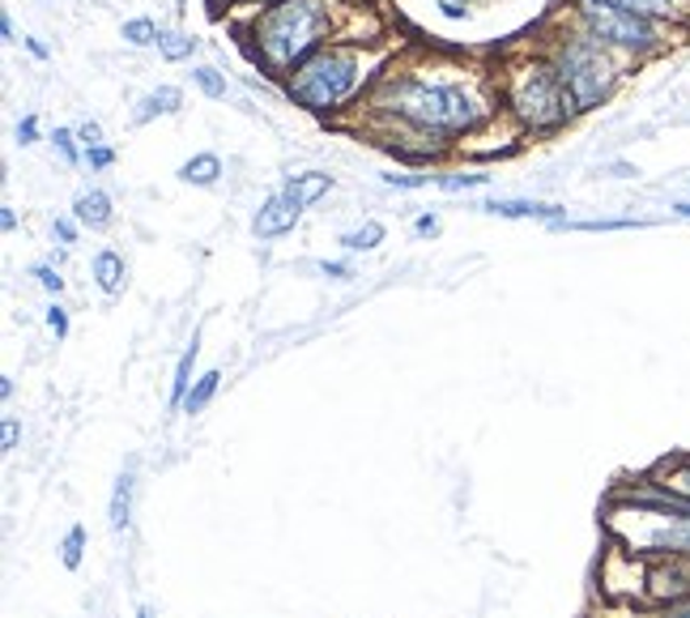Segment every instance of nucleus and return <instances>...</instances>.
<instances>
[{
	"label": "nucleus",
	"mask_w": 690,
	"mask_h": 618,
	"mask_svg": "<svg viewBox=\"0 0 690 618\" xmlns=\"http://www.w3.org/2000/svg\"><path fill=\"white\" fill-rule=\"evenodd\" d=\"M359 112L380 124L375 145L405 163H435L452 141L473 137L498 112V85L470 64H392L375 78Z\"/></svg>",
	"instance_id": "f257e3e1"
},
{
	"label": "nucleus",
	"mask_w": 690,
	"mask_h": 618,
	"mask_svg": "<svg viewBox=\"0 0 690 618\" xmlns=\"http://www.w3.org/2000/svg\"><path fill=\"white\" fill-rule=\"evenodd\" d=\"M362 4L341 0H274L265 9H251L248 22H235V34L244 39L248 56L269 78H290L311 52L337 39H354L341 27L346 13H359ZM362 43V39H354Z\"/></svg>",
	"instance_id": "f03ea898"
},
{
	"label": "nucleus",
	"mask_w": 690,
	"mask_h": 618,
	"mask_svg": "<svg viewBox=\"0 0 690 618\" xmlns=\"http://www.w3.org/2000/svg\"><path fill=\"white\" fill-rule=\"evenodd\" d=\"M384 69H388L384 48L354 43V39H337V43H325L320 52H311L290 78H281V85H286V99L295 107L332 120L337 112L362 103L367 90L375 85V78Z\"/></svg>",
	"instance_id": "7ed1b4c3"
},
{
	"label": "nucleus",
	"mask_w": 690,
	"mask_h": 618,
	"mask_svg": "<svg viewBox=\"0 0 690 618\" xmlns=\"http://www.w3.org/2000/svg\"><path fill=\"white\" fill-rule=\"evenodd\" d=\"M495 85H498L503 115L525 137H550V133L567 128L580 115L576 103H571V94H567V85L558 82L550 56L542 48L503 60V69L495 73Z\"/></svg>",
	"instance_id": "20e7f679"
},
{
	"label": "nucleus",
	"mask_w": 690,
	"mask_h": 618,
	"mask_svg": "<svg viewBox=\"0 0 690 618\" xmlns=\"http://www.w3.org/2000/svg\"><path fill=\"white\" fill-rule=\"evenodd\" d=\"M542 52L550 56L554 73H558V82L567 85V94H571V103H576V112H597L601 103H606L609 94L618 90V78H622V64L614 52H606L597 39H588L580 27H567L554 30L550 39L542 43Z\"/></svg>",
	"instance_id": "39448f33"
},
{
	"label": "nucleus",
	"mask_w": 690,
	"mask_h": 618,
	"mask_svg": "<svg viewBox=\"0 0 690 618\" xmlns=\"http://www.w3.org/2000/svg\"><path fill=\"white\" fill-rule=\"evenodd\" d=\"M571 27H580L588 39L622 60H652L673 43L661 22L609 0H571Z\"/></svg>",
	"instance_id": "423d86ee"
},
{
	"label": "nucleus",
	"mask_w": 690,
	"mask_h": 618,
	"mask_svg": "<svg viewBox=\"0 0 690 618\" xmlns=\"http://www.w3.org/2000/svg\"><path fill=\"white\" fill-rule=\"evenodd\" d=\"M299 218H303V205L295 197H286V193H274V197L256 209L251 235H256V239H281V235H290V230L299 226Z\"/></svg>",
	"instance_id": "0eeeda50"
},
{
	"label": "nucleus",
	"mask_w": 690,
	"mask_h": 618,
	"mask_svg": "<svg viewBox=\"0 0 690 618\" xmlns=\"http://www.w3.org/2000/svg\"><path fill=\"white\" fill-rule=\"evenodd\" d=\"M482 214H491V218H533V223H546V226H558L567 223V214H563V205H546V200H482Z\"/></svg>",
	"instance_id": "6e6552de"
},
{
	"label": "nucleus",
	"mask_w": 690,
	"mask_h": 618,
	"mask_svg": "<svg viewBox=\"0 0 690 618\" xmlns=\"http://www.w3.org/2000/svg\"><path fill=\"white\" fill-rule=\"evenodd\" d=\"M90 278H94V286L103 295H120L128 286V260L115 253V248H103V253H94V260H90Z\"/></svg>",
	"instance_id": "1a4fd4ad"
},
{
	"label": "nucleus",
	"mask_w": 690,
	"mask_h": 618,
	"mask_svg": "<svg viewBox=\"0 0 690 618\" xmlns=\"http://www.w3.org/2000/svg\"><path fill=\"white\" fill-rule=\"evenodd\" d=\"M609 4L636 9V13L661 22V27H687L690 22V0H609Z\"/></svg>",
	"instance_id": "9d476101"
},
{
	"label": "nucleus",
	"mask_w": 690,
	"mask_h": 618,
	"mask_svg": "<svg viewBox=\"0 0 690 618\" xmlns=\"http://www.w3.org/2000/svg\"><path fill=\"white\" fill-rule=\"evenodd\" d=\"M133 491H137V474H133V465H124V474L111 486V507H107V521L115 534H124L133 525Z\"/></svg>",
	"instance_id": "9b49d317"
},
{
	"label": "nucleus",
	"mask_w": 690,
	"mask_h": 618,
	"mask_svg": "<svg viewBox=\"0 0 690 618\" xmlns=\"http://www.w3.org/2000/svg\"><path fill=\"white\" fill-rule=\"evenodd\" d=\"M111 218H115V209H111V197L103 188L78 193V200H73V223L90 226V230H107Z\"/></svg>",
	"instance_id": "f8f14e48"
},
{
	"label": "nucleus",
	"mask_w": 690,
	"mask_h": 618,
	"mask_svg": "<svg viewBox=\"0 0 690 618\" xmlns=\"http://www.w3.org/2000/svg\"><path fill=\"white\" fill-rule=\"evenodd\" d=\"M332 184H337V179H332L329 171H303V175H290L281 193H286V197H295L307 209V205H316L320 197H329Z\"/></svg>",
	"instance_id": "ddd939ff"
},
{
	"label": "nucleus",
	"mask_w": 690,
	"mask_h": 618,
	"mask_svg": "<svg viewBox=\"0 0 690 618\" xmlns=\"http://www.w3.org/2000/svg\"><path fill=\"white\" fill-rule=\"evenodd\" d=\"M179 107H184V90H179V85H158V90H150L137 103L133 120H137V124H150V120H158V115H175Z\"/></svg>",
	"instance_id": "4468645a"
},
{
	"label": "nucleus",
	"mask_w": 690,
	"mask_h": 618,
	"mask_svg": "<svg viewBox=\"0 0 690 618\" xmlns=\"http://www.w3.org/2000/svg\"><path fill=\"white\" fill-rule=\"evenodd\" d=\"M196 354H200V333H193V341L184 346V354H179V363H175V380H171V410H179V405L188 401V393H193Z\"/></svg>",
	"instance_id": "2eb2a0df"
},
{
	"label": "nucleus",
	"mask_w": 690,
	"mask_h": 618,
	"mask_svg": "<svg viewBox=\"0 0 690 618\" xmlns=\"http://www.w3.org/2000/svg\"><path fill=\"white\" fill-rule=\"evenodd\" d=\"M184 184H196V188H214L222 179V158L218 154H193L188 163H179V171H175Z\"/></svg>",
	"instance_id": "dca6fc26"
},
{
	"label": "nucleus",
	"mask_w": 690,
	"mask_h": 618,
	"mask_svg": "<svg viewBox=\"0 0 690 618\" xmlns=\"http://www.w3.org/2000/svg\"><path fill=\"white\" fill-rule=\"evenodd\" d=\"M652 482L665 486V491H673L678 499H687L690 504V461H665V465H657Z\"/></svg>",
	"instance_id": "f3484780"
},
{
	"label": "nucleus",
	"mask_w": 690,
	"mask_h": 618,
	"mask_svg": "<svg viewBox=\"0 0 690 618\" xmlns=\"http://www.w3.org/2000/svg\"><path fill=\"white\" fill-rule=\"evenodd\" d=\"M196 48H200V39H193L188 30H163V34H158V52H163V60H171V64L193 60Z\"/></svg>",
	"instance_id": "a211bd4d"
},
{
	"label": "nucleus",
	"mask_w": 690,
	"mask_h": 618,
	"mask_svg": "<svg viewBox=\"0 0 690 618\" xmlns=\"http://www.w3.org/2000/svg\"><path fill=\"white\" fill-rule=\"evenodd\" d=\"M384 239H388L384 223H362L341 235V248H346V253H371V248H380Z\"/></svg>",
	"instance_id": "6ab92c4d"
},
{
	"label": "nucleus",
	"mask_w": 690,
	"mask_h": 618,
	"mask_svg": "<svg viewBox=\"0 0 690 618\" xmlns=\"http://www.w3.org/2000/svg\"><path fill=\"white\" fill-rule=\"evenodd\" d=\"M120 34H124V43H133V48H158V34H163V27H158L154 18H128Z\"/></svg>",
	"instance_id": "aec40b11"
},
{
	"label": "nucleus",
	"mask_w": 690,
	"mask_h": 618,
	"mask_svg": "<svg viewBox=\"0 0 690 618\" xmlns=\"http://www.w3.org/2000/svg\"><path fill=\"white\" fill-rule=\"evenodd\" d=\"M193 85L205 94V99H214V103H222V99H226V90H230V85H226V73H218L214 64H196Z\"/></svg>",
	"instance_id": "412c9836"
},
{
	"label": "nucleus",
	"mask_w": 690,
	"mask_h": 618,
	"mask_svg": "<svg viewBox=\"0 0 690 618\" xmlns=\"http://www.w3.org/2000/svg\"><path fill=\"white\" fill-rule=\"evenodd\" d=\"M218 384H222V371H205V375L193 384V393H188V401H184V410H188V414H200V410L214 401Z\"/></svg>",
	"instance_id": "4be33fe9"
},
{
	"label": "nucleus",
	"mask_w": 690,
	"mask_h": 618,
	"mask_svg": "<svg viewBox=\"0 0 690 618\" xmlns=\"http://www.w3.org/2000/svg\"><path fill=\"white\" fill-rule=\"evenodd\" d=\"M639 226H648V223H639V218H588V223H558L554 230H639Z\"/></svg>",
	"instance_id": "5701e85b"
},
{
	"label": "nucleus",
	"mask_w": 690,
	"mask_h": 618,
	"mask_svg": "<svg viewBox=\"0 0 690 618\" xmlns=\"http://www.w3.org/2000/svg\"><path fill=\"white\" fill-rule=\"evenodd\" d=\"M52 145H55V154L69 163V167H78V163H85V150H82V141H78V133L73 128H55L52 133Z\"/></svg>",
	"instance_id": "b1692460"
},
{
	"label": "nucleus",
	"mask_w": 690,
	"mask_h": 618,
	"mask_svg": "<svg viewBox=\"0 0 690 618\" xmlns=\"http://www.w3.org/2000/svg\"><path fill=\"white\" fill-rule=\"evenodd\" d=\"M82 550H85V529L82 525H73V529L64 534V542H60V559H64L69 571H78V567H82Z\"/></svg>",
	"instance_id": "393cba45"
},
{
	"label": "nucleus",
	"mask_w": 690,
	"mask_h": 618,
	"mask_svg": "<svg viewBox=\"0 0 690 618\" xmlns=\"http://www.w3.org/2000/svg\"><path fill=\"white\" fill-rule=\"evenodd\" d=\"M380 184H384V188H401V193H418V188H431V184H435V175H405V171H388V175H380Z\"/></svg>",
	"instance_id": "a878e982"
},
{
	"label": "nucleus",
	"mask_w": 690,
	"mask_h": 618,
	"mask_svg": "<svg viewBox=\"0 0 690 618\" xmlns=\"http://www.w3.org/2000/svg\"><path fill=\"white\" fill-rule=\"evenodd\" d=\"M491 175H435V188L443 193H470V188H486Z\"/></svg>",
	"instance_id": "bb28decb"
},
{
	"label": "nucleus",
	"mask_w": 690,
	"mask_h": 618,
	"mask_svg": "<svg viewBox=\"0 0 690 618\" xmlns=\"http://www.w3.org/2000/svg\"><path fill=\"white\" fill-rule=\"evenodd\" d=\"M34 278H39V286H43L48 295H60V290H64V278H60L55 265H34Z\"/></svg>",
	"instance_id": "cd10ccee"
},
{
	"label": "nucleus",
	"mask_w": 690,
	"mask_h": 618,
	"mask_svg": "<svg viewBox=\"0 0 690 618\" xmlns=\"http://www.w3.org/2000/svg\"><path fill=\"white\" fill-rule=\"evenodd\" d=\"M78 141H82V150H99V145H107V141H103V128H99L94 120H85L82 128H78Z\"/></svg>",
	"instance_id": "c85d7f7f"
},
{
	"label": "nucleus",
	"mask_w": 690,
	"mask_h": 618,
	"mask_svg": "<svg viewBox=\"0 0 690 618\" xmlns=\"http://www.w3.org/2000/svg\"><path fill=\"white\" fill-rule=\"evenodd\" d=\"M85 163H90V171H107L111 163H115V150H111V145H99V150H85Z\"/></svg>",
	"instance_id": "c756f323"
},
{
	"label": "nucleus",
	"mask_w": 690,
	"mask_h": 618,
	"mask_svg": "<svg viewBox=\"0 0 690 618\" xmlns=\"http://www.w3.org/2000/svg\"><path fill=\"white\" fill-rule=\"evenodd\" d=\"M414 235L418 239H435V235H440V214H418Z\"/></svg>",
	"instance_id": "7c9ffc66"
},
{
	"label": "nucleus",
	"mask_w": 690,
	"mask_h": 618,
	"mask_svg": "<svg viewBox=\"0 0 690 618\" xmlns=\"http://www.w3.org/2000/svg\"><path fill=\"white\" fill-rule=\"evenodd\" d=\"M48 329H52L55 338H69V311L60 308V303L48 308Z\"/></svg>",
	"instance_id": "2f4dec72"
},
{
	"label": "nucleus",
	"mask_w": 690,
	"mask_h": 618,
	"mask_svg": "<svg viewBox=\"0 0 690 618\" xmlns=\"http://www.w3.org/2000/svg\"><path fill=\"white\" fill-rule=\"evenodd\" d=\"M39 141V120L34 115H22L18 120V145H34Z\"/></svg>",
	"instance_id": "473e14b6"
},
{
	"label": "nucleus",
	"mask_w": 690,
	"mask_h": 618,
	"mask_svg": "<svg viewBox=\"0 0 690 618\" xmlns=\"http://www.w3.org/2000/svg\"><path fill=\"white\" fill-rule=\"evenodd\" d=\"M52 235L60 239V244H78V223H73V218H55Z\"/></svg>",
	"instance_id": "72a5a7b5"
},
{
	"label": "nucleus",
	"mask_w": 690,
	"mask_h": 618,
	"mask_svg": "<svg viewBox=\"0 0 690 618\" xmlns=\"http://www.w3.org/2000/svg\"><path fill=\"white\" fill-rule=\"evenodd\" d=\"M0 449H4V452L18 449V422H13V419H4V431H0Z\"/></svg>",
	"instance_id": "f704fd0d"
},
{
	"label": "nucleus",
	"mask_w": 690,
	"mask_h": 618,
	"mask_svg": "<svg viewBox=\"0 0 690 618\" xmlns=\"http://www.w3.org/2000/svg\"><path fill=\"white\" fill-rule=\"evenodd\" d=\"M606 175H614V179H636L639 171L631 167V163H609V167H606Z\"/></svg>",
	"instance_id": "c9c22d12"
},
{
	"label": "nucleus",
	"mask_w": 690,
	"mask_h": 618,
	"mask_svg": "<svg viewBox=\"0 0 690 618\" xmlns=\"http://www.w3.org/2000/svg\"><path fill=\"white\" fill-rule=\"evenodd\" d=\"M320 274H329V278H350V265H341V260H325V265H320Z\"/></svg>",
	"instance_id": "e433bc0d"
},
{
	"label": "nucleus",
	"mask_w": 690,
	"mask_h": 618,
	"mask_svg": "<svg viewBox=\"0 0 690 618\" xmlns=\"http://www.w3.org/2000/svg\"><path fill=\"white\" fill-rule=\"evenodd\" d=\"M0 34H4V43H22V39H18V30H13V18H9V13H0Z\"/></svg>",
	"instance_id": "4c0bfd02"
},
{
	"label": "nucleus",
	"mask_w": 690,
	"mask_h": 618,
	"mask_svg": "<svg viewBox=\"0 0 690 618\" xmlns=\"http://www.w3.org/2000/svg\"><path fill=\"white\" fill-rule=\"evenodd\" d=\"M0 226H4V230H18V214H13V205H0Z\"/></svg>",
	"instance_id": "58836bf2"
},
{
	"label": "nucleus",
	"mask_w": 690,
	"mask_h": 618,
	"mask_svg": "<svg viewBox=\"0 0 690 618\" xmlns=\"http://www.w3.org/2000/svg\"><path fill=\"white\" fill-rule=\"evenodd\" d=\"M22 43H27V52L34 60H48V48H43V43H39V39H22Z\"/></svg>",
	"instance_id": "ea45409f"
},
{
	"label": "nucleus",
	"mask_w": 690,
	"mask_h": 618,
	"mask_svg": "<svg viewBox=\"0 0 690 618\" xmlns=\"http://www.w3.org/2000/svg\"><path fill=\"white\" fill-rule=\"evenodd\" d=\"M661 618H690V601H678V606H669Z\"/></svg>",
	"instance_id": "a19ab883"
},
{
	"label": "nucleus",
	"mask_w": 690,
	"mask_h": 618,
	"mask_svg": "<svg viewBox=\"0 0 690 618\" xmlns=\"http://www.w3.org/2000/svg\"><path fill=\"white\" fill-rule=\"evenodd\" d=\"M0 396H4V401L13 396V375H0Z\"/></svg>",
	"instance_id": "79ce46f5"
},
{
	"label": "nucleus",
	"mask_w": 690,
	"mask_h": 618,
	"mask_svg": "<svg viewBox=\"0 0 690 618\" xmlns=\"http://www.w3.org/2000/svg\"><path fill=\"white\" fill-rule=\"evenodd\" d=\"M673 214H678V218H690V200H678V205H673Z\"/></svg>",
	"instance_id": "37998d69"
},
{
	"label": "nucleus",
	"mask_w": 690,
	"mask_h": 618,
	"mask_svg": "<svg viewBox=\"0 0 690 618\" xmlns=\"http://www.w3.org/2000/svg\"><path fill=\"white\" fill-rule=\"evenodd\" d=\"M209 4H214V9H222V4H226V9H235V4H244V0H209Z\"/></svg>",
	"instance_id": "c03bdc74"
},
{
	"label": "nucleus",
	"mask_w": 690,
	"mask_h": 618,
	"mask_svg": "<svg viewBox=\"0 0 690 618\" xmlns=\"http://www.w3.org/2000/svg\"><path fill=\"white\" fill-rule=\"evenodd\" d=\"M251 9H265V4H274V0H248Z\"/></svg>",
	"instance_id": "a18cd8bd"
},
{
	"label": "nucleus",
	"mask_w": 690,
	"mask_h": 618,
	"mask_svg": "<svg viewBox=\"0 0 690 618\" xmlns=\"http://www.w3.org/2000/svg\"><path fill=\"white\" fill-rule=\"evenodd\" d=\"M452 4H465V9H470V4H477V0H452Z\"/></svg>",
	"instance_id": "49530a36"
},
{
	"label": "nucleus",
	"mask_w": 690,
	"mask_h": 618,
	"mask_svg": "<svg viewBox=\"0 0 690 618\" xmlns=\"http://www.w3.org/2000/svg\"><path fill=\"white\" fill-rule=\"evenodd\" d=\"M137 618H154V615H150V610H137Z\"/></svg>",
	"instance_id": "de8ad7c7"
},
{
	"label": "nucleus",
	"mask_w": 690,
	"mask_h": 618,
	"mask_svg": "<svg viewBox=\"0 0 690 618\" xmlns=\"http://www.w3.org/2000/svg\"><path fill=\"white\" fill-rule=\"evenodd\" d=\"M687 179H690V175H687Z\"/></svg>",
	"instance_id": "09e8293b"
}]
</instances>
